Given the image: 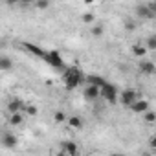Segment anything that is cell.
Returning a JSON list of instances; mask_svg holds the SVG:
<instances>
[{
	"label": "cell",
	"instance_id": "6da1fadb",
	"mask_svg": "<svg viewBox=\"0 0 156 156\" xmlns=\"http://www.w3.org/2000/svg\"><path fill=\"white\" fill-rule=\"evenodd\" d=\"M62 79H64V87L68 90H73V88H77L85 81V75H83V72L77 66H68L64 70V77H62Z\"/></svg>",
	"mask_w": 156,
	"mask_h": 156
},
{
	"label": "cell",
	"instance_id": "7a4b0ae2",
	"mask_svg": "<svg viewBox=\"0 0 156 156\" xmlns=\"http://www.w3.org/2000/svg\"><path fill=\"white\" fill-rule=\"evenodd\" d=\"M44 61H46L50 66H53L55 70H66V66H64V61H62L61 53H59V51H55V50H51V51H46V57H44Z\"/></svg>",
	"mask_w": 156,
	"mask_h": 156
},
{
	"label": "cell",
	"instance_id": "3957f363",
	"mask_svg": "<svg viewBox=\"0 0 156 156\" xmlns=\"http://www.w3.org/2000/svg\"><path fill=\"white\" fill-rule=\"evenodd\" d=\"M99 98H105L108 103H116V99H118V88L114 87V85H110V83H107L105 87H101L99 88Z\"/></svg>",
	"mask_w": 156,
	"mask_h": 156
},
{
	"label": "cell",
	"instance_id": "277c9868",
	"mask_svg": "<svg viewBox=\"0 0 156 156\" xmlns=\"http://www.w3.org/2000/svg\"><path fill=\"white\" fill-rule=\"evenodd\" d=\"M0 145L6 147V149H15V147L19 145V138H17L13 132L4 130L2 134H0Z\"/></svg>",
	"mask_w": 156,
	"mask_h": 156
},
{
	"label": "cell",
	"instance_id": "5b68a950",
	"mask_svg": "<svg viewBox=\"0 0 156 156\" xmlns=\"http://www.w3.org/2000/svg\"><path fill=\"white\" fill-rule=\"evenodd\" d=\"M136 99H138V96H136V92H134V90H123V92H121V96H119V101H121V105H123V107H130Z\"/></svg>",
	"mask_w": 156,
	"mask_h": 156
},
{
	"label": "cell",
	"instance_id": "8992f818",
	"mask_svg": "<svg viewBox=\"0 0 156 156\" xmlns=\"http://www.w3.org/2000/svg\"><path fill=\"white\" fill-rule=\"evenodd\" d=\"M129 108H130L134 114H143V112L149 110V101H147V99H136Z\"/></svg>",
	"mask_w": 156,
	"mask_h": 156
},
{
	"label": "cell",
	"instance_id": "52a82bcc",
	"mask_svg": "<svg viewBox=\"0 0 156 156\" xmlns=\"http://www.w3.org/2000/svg\"><path fill=\"white\" fill-rule=\"evenodd\" d=\"M24 107H26V103H24L22 99L15 98V99H11V101L8 103V112H9V114H17V112H22Z\"/></svg>",
	"mask_w": 156,
	"mask_h": 156
},
{
	"label": "cell",
	"instance_id": "ba28073f",
	"mask_svg": "<svg viewBox=\"0 0 156 156\" xmlns=\"http://www.w3.org/2000/svg\"><path fill=\"white\" fill-rule=\"evenodd\" d=\"M83 94H85V99H88V101H98L99 99V88L98 87L87 85L85 90H83Z\"/></svg>",
	"mask_w": 156,
	"mask_h": 156
},
{
	"label": "cell",
	"instance_id": "9c48e42d",
	"mask_svg": "<svg viewBox=\"0 0 156 156\" xmlns=\"http://www.w3.org/2000/svg\"><path fill=\"white\" fill-rule=\"evenodd\" d=\"M24 48H26L30 53L37 55L39 59H44V57H46V50H42L41 46H37V44H33V42H24Z\"/></svg>",
	"mask_w": 156,
	"mask_h": 156
},
{
	"label": "cell",
	"instance_id": "30bf717a",
	"mask_svg": "<svg viewBox=\"0 0 156 156\" xmlns=\"http://www.w3.org/2000/svg\"><path fill=\"white\" fill-rule=\"evenodd\" d=\"M136 15L141 17V19H154V17H156V15L147 8V4H138V6H136Z\"/></svg>",
	"mask_w": 156,
	"mask_h": 156
},
{
	"label": "cell",
	"instance_id": "8fae6325",
	"mask_svg": "<svg viewBox=\"0 0 156 156\" xmlns=\"http://www.w3.org/2000/svg\"><path fill=\"white\" fill-rule=\"evenodd\" d=\"M62 152L64 154H68V156H77V143L75 141H62Z\"/></svg>",
	"mask_w": 156,
	"mask_h": 156
},
{
	"label": "cell",
	"instance_id": "7c38bea8",
	"mask_svg": "<svg viewBox=\"0 0 156 156\" xmlns=\"http://www.w3.org/2000/svg\"><path fill=\"white\" fill-rule=\"evenodd\" d=\"M85 79H87V85H92V87H98V88L107 85V81L103 79L101 75H88V77H85Z\"/></svg>",
	"mask_w": 156,
	"mask_h": 156
},
{
	"label": "cell",
	"instance_id": "4fadbf2b",
	"mask_svg": "<svg viewBox=\"0 0 156 156\" xmlns=\"http://www.w3.org/2000/svg\"><path fill=\"white\" fill-rule=\"evenodd\" d=\"M140 70H141V73H145V75H152L154 73V64L151 62V61H141L140 62Z\"/></svg>",
	"mask_w": 156,
	"mask_h": 156
},
{
	"label": "cell",
	"instance_id": "5bb4252c",
	"mask_svg": "<svg viewBox=\"0 0 156 156\" xmlns=\"http://www.w3.org/2000/svg\"><path fill=\"white\" fill-rule=\"evenodd\" d=\"M13 68V61L9 59V57H0V70H2V72H9Z\"/></svg>",
	"mask_w": 156,
	"mask_h": 156
},
{
	"label": "cell",
	"instance_id": "9a60e30c",
	"mask_svg": "<svg viewBox=\"0 0 156 156\" xmlns=\"http://www.w3.org/2000/svg\"><path fill=\"white\" fill-rule=\"evenodd\" d=\"M68 125L72 129H83V119L79 116H70L68 118Z\"/></svg>",
	"mask_w": 156,
	"mask_h": 156
},
{
	"label": "cell",
	"instance_id": "2e32d148",
	"mask_svg": "<svg viewBox=\"0 0 156 156\" xmlns=\"http://www.w3.org/2000/svg\"><path fill=\"white\" fill-rule=\"evenodd\" d=\"M145 53H147L145 46H141V44H134V46H132V55H134V57L143 59V57H145Z\"/></svg>",
	"mask_w": 156,
	"mask_h": 156
},
{
	"label": "cell",
	"instance_id": "e0dca14e",
	"mask_svg": "<svg viewBox=\"0 0 156 156\" xmlns=\"http://www.w3.org/2000/svg\"><path fill=\"white\" fill-rule=\"evenodd\" d=\"M22 121H24V116H22V112L11 114V118H9V125H13V127H19V125H22Z\"/></svg>",
	"mask_w": 156,
	"mask_h": 156
},
{
	"label": "cell",
	"instance_id": "ac0fdd59",
	"mask_svg": "<svg viewBox=\"0 0 156 156\" xmlns=\"http://www.w3.org/2000/svg\"><path fill=\"white\" fill-rule=\"evenodd\" d=\"M145 50H156V37H154V35H151V37L147 39V46H145Z\"/></svg>",
	"mask_w": 156,
	"mask_h": 156
},
{
	"label": "cell",
	"instance_id": "d6986e66",
	"mask_svg": "<svg viewBox=\"0 0 156 156\" xmlns=\"http://www.w3.org/2000/svg\"><path fill=\"white\" fill-rule=\"evenodd\" d=\"M90 33H92L94 37H101V35H103V26H99V24L94 26V28L90 30Z\"/></svg>",
	"mask_w": 156,
	"mask_h": 156
},
{
	"label": "cell",
	"instance_id": "ffe728a7",
	"mask_svg": "<svg viewBox=\"0 0 156 156\" xmlns=\"http://www.w3.org/2000/svg\"><path fill=\"white\" fill-rule=\"evenodd\" d=\"M24 112H26L28 116H37V108H35L33 105H26V107H24Z\"/></svg>",
	"mask_w": 156,
	"mask_h": 156
},
{
	"label": "cell",
	"instance_id": "44dd1931",
	"mask_svg": "<svg viewBox=\"0 0 156 156\" xmlns=\"http://www.w3.org/2000/svg\"><path fill=\"white\" fill-rule=\"evenodd\" d=\"M53 118H55V121H57V123H62V121L66 119V114H64V112H61V110H57V112L53 114Z\"/></svg>",
	"mask_w": 156,
	"mask_h": 156
},
{
	"label": "cell",
	"instance_id": "7402d4cb",
	"mask_svg": "<svg viewBox=\"0 0 156 156\" xmlns=\"http://www.w3.org/2000/svg\"><path fill=\"white\" fill-rule=\"evenodd\" d=\"M145 114V121H149V123H152L154 119H156V114L152 112V110H147V112H143Z\"/></svg>",
	"mask_w": 156,
	"mask_h": 156
},
{
	"label": "cell",
	"instance_id": "603a6c76",
	"mask_svg": "<svg viewBox=\"0 0 156 156\" xmlns=\"http://www.w3.org/2000/svg\"><path fill=\"white\" fill-rule=\"evenodd\" d=\"M50 2H46V0H39V2H35V8L37 9H48Z\"/></svg>",
	"mask_w": 156,
	"mask_h": 156
},
{
	"label": "cell",
	"instance_id": "cb8c5ba5",
	"mask_svg": "<svg viewBox=\"0 0 156 156\" xmlns=\"http://www.w3.org/2000/svg\"><path fill=\"white\" fill-rule=\"evenodd\" d=\"M81 19H83V22H85V24L94 22V15H92V13H83V17H81Z\"/></svg>",
	"mask_w": 156,
	"mask_h": 156
},
{
	"label": "cell",
	"instance_id": "d4e9b609",
	"mask_svg": "<svg viewBox=\"0 0 156 156\" xmlns=\"http://www.w3.org/2000/svg\"><path fill=\"white\" fill-rule=\"evenodd\" d=\"M125 30H127V31H134V30H136V24H134L132 20H127V22H125Z\"/></svg>",
	"mask_w": 156,
	"mask_h": 156
},
{
	"label": "cell",
	"instance_id": "484cf974",
	"mask_svg": "<svg viewBox=\"0 0 156 156\" xmlns=\"http://www.w3.org/2000/svg\"><path fill=\"white\" fill-rule=\"evenodd\" d=\"M149 143H151V149H154V145H156V141H154V138H151V141H149Z\"/></svg>",
	"mask_w": 156,
	"mask_h": 156
},
{
	"label": "cell",
	"instance_id": "4316f807",
	"mask_svg": "<svg viewBox=\"0 0 156 156\" xmlns=\"http://www.w3.org/2000/svg\"><path fill=\"white\" fill-rule=\"evenodd\" d=\"M141 156H152V154H151V152H145V154H141Z\"/></svg>",
	"mask_w": 156,
	"mask_h": 156
},
{
	"label": "cell",
	"instance_id": "83f0119b",
	"mask_svg": "<svg viewBox=\"0 0 156 156\" xmlns=\"http://www.w3.org/2000/svg\"><path fill=\"white\" fill-rule=\"evenodd\" d=\"M110 156H125V154H110Z\"/></svg>",
	"mask_w": 156,
	"mask_h": 156
},
{
	"label": "cell",
	"instance_id": "f1b7e54d",
	"mask_svg": "<svg viewBox=\"0 0 156 156\" xmlns=\"http://www.w3.org/2000/svg\"><path fill=\"white\" fill-rule=\"evenodd\" d=\"M0 121H2V118H0Z\"/></svg>",
	"mask_w": 156,
	"mask_h": 156
}]
</instances>
